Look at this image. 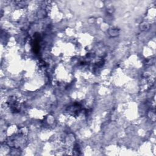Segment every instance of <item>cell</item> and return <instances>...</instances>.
<instances>
[{
	"label": "cell",
	"instance_id": "cell-2",
	"mask_svg": "<svg viewBox=\"0 0 156 156\" xmlns=\"http://www.w3.org/2000/svg\"><path fill=\"white\" fill-rule=\"evenodd\" d=\"M13 112H18L20 108V101L16 97H10L7 102Z\"/></svg>",
	"mask_w": 156,
	"mask_h": 156
},
{
	"label": "cell",
	"instance_id": "cell-1",
	"mask_svg": "<svg viewBox=\"0 0 156 156\" xmlns=\"http://www.w3.org/2000/svg\"><path fill=\"white\" fill-rule=\"evenodd\" d=\"M82 106L79 102H75L67 108V113L73 116H77L82 111Z\"/></svg>",
	"mask_w": 156,
	"mask_h": 156
}]
</instances>
